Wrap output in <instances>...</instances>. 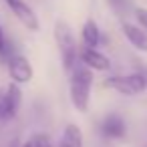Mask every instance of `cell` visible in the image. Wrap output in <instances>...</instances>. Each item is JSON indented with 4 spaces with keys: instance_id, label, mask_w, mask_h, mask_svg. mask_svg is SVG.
<instances>
[{
    "instance_id": "obj_17",
    "label": "cell",
    "mask_w": 147,
    "mask_h": 147,
    "mask_svg": "<svg viewBox=\"0 0 147 147\" xmlns=\"http://www.w3.org/2000/svg\"><path fill=\"white\" fill-rule=\"evenodd\" d=\"M10 147H20V143H18V141H16V139H14V141H12V143H10Z\"/></svg>"
},
{
    "instance_id": "obj_15",
    "label": "cell",
    "mask_w": 147,
    "mask_h": 147,
    "mask_svg": "<svg viewBox=\"0 0 147 147\" xmlns=\"http://www.w3.org/2000/svg\"><path fill=\"white\" fill-rule=\"evenodd\" d=\"M135 16H137L139 26L147 32V10H145V8H135Z\"/></svg>"
},
{
    "instance_id": "obj_2",
    "label": "cell",
    "mask_w": 147,
    "mask_h": 147,
    "mask_svg": "<svg viewBox=\"0 0 147 147\" xmlns=\"http://www.w3.org/2000/svg\"><path fill=\"white\" fill-rule=\"evenodd\" d=\"M55 40H57V47H59V53L63 59V67H65V71L71 73V69L75 67V61H77V42H75V36L67 22L59 20L55 24Z\"/></svg>"
},
{
    "instance_id": "obj_5",
    "label": "cell",
    "mask_w": 147,
    "mask_h": 147,
    "mask_svg": "<svg viewBox=\"0 0 147 147\" xmlns=\"http://www.w3.org/2000/svg\"><path fill=\"white\" fill-rule=\"evenodd\" d=\"M6 2V6L12 10V14L28 28V30H38V18H36V14H34V10L24 2V0H4Z\"/></svg>"
},
{
    "instance_id": "obj_7",
    "label": "cell",
    "mask_w": 147,
    "mask_h": 147,
    "mask_svg": "<svg viewBox=\"0 0 147 147\" xmlns=\"http://www.w3.org/2000/svg\"><path fill=\"white\" fill-rule=\"evenodd\" d=\"M127 127H125V121L121 115H107L101 123V133L107 137V139H121L125 135Z\"/></svg>"
},
{
    "instance_id": "obj_8",
    "label": "cell",
    "mask_w": 147,
    "mask_h": 147,
    "mask_svg": "<svg viewBox=\"0 0 147 147\" xmlns=\"http://www.w3.org/2000/svg\"><path fill=\"white\" fill-rule=\"evenodd\" d=\"M81 61H83L85 67L95 69V71H109L111 69V61L103 53H99L97 49H87L85 47L83 53H81Z\"/></svg>"
},
{
    "instance_id": "obj_9",
    "label": "cell",
    "mask_w": 147,
    "mask_h": 147,
    "mask_svg": "<svg viewBox=\"0 0 147 147\" xmlns=\"http://www.w3.org/2000/svg\"><path fill=\"white\" fill-rule=\"evenodd\" d=\"M121 28H123L125 38H127L137 51L147 53V32H145L141 26H135V24H131V22H123Z\"/></svg>"
},
{
    "instance_id": "obj_3",
    "label": "cell",
    "mask_w": 147,
    "mask_h": 147,
    "mask_svg": "<svg viewBox=\"0 0 147 147\" xmlns=\"http://www.w3.org/2000/svg\"><path fill=\"white\" fill-rule=\"evenodd\" d=\"M105 87L113 89L123 95H139L147 89L145 79L141 73H131V75H119V77H109L105 79Z\"/></svg>"
},
{
    "instance_id": "obj_12",
    "label": "cell",
    "mask_w": 147,
    "mask_h": 147,
    "mask_svg": "<svg viewBox=\"0 0 147 147\" xmlns=\"http://www.w3.org/2000/svg\"><path fill=\"white\" fill-rule=\"evenodd\" d=\"M20 147H53V143H51V137L47 133H36Z\"/></svg>"
},
{
    "instance_id": "obj_6",
    "label": "cell",
    "mask_w": 147,
    "mask_h": 147,
    "mask_svg": "<svg viewBox=\"0 0 147 147\" xmlns=\"http://www.w3.org/2000/svg\"><path fill=\"white\" fill-rule=\"evenodd\" d=\"M6 63H8V73H10L14 83H28L32 79V67H30L26 57L12 55Z\"/></svg>"
},
{
    "instance_id": "obj_11",
    "label": "cell",
    "mask_w": 147,
    "mask_h": 147,
    "mask_svg": "<svg viewBox=\"0 0 147 147\" xmlns=\"http://www.w3.org/2000/svg\"><path fill=\"white\" fill-rule=\"evenodd\" d=\"M61 147H83V133L79 129V125L69 123L63 131L61 137Z\"/></svg>"
},
{
    "instance_id": "obj_1",
    "label": "cell",
    "mask_w": 147,
    "mask_h": 147,
    "mask_svg": "<svg viewBox=\"0 0 147 147\" xmlns=\"http://www.w3.org/2000/svg\"><path fill=\"white\" fill-rule=\"evenodd\" d=\"M71 99L79 113H87L89 101H91V85H93V73L89 67H73L71 69Z\"/></svg>"
},
{
    "instance_id": "obj_14",
    "label": "cell",
    "mask_w": 147,
    "mask_h": 147,
    "mask_svg": "<svg viewBox=\"0 0 147 147\" xmlns=\"http://www.w3.org/2000/svg\"><path fill=\"white\" fill-rule=\"evenodd\" d=\"M109 4L113 6V10L121 16H125L131 8V0H109Z\"/></svg>"
},
{
    "instance_id": "obj_10",
    "label": "cell",
    "mask_w": 147,
    "mask_h": 147,
    "mask_svg": "<svg viewBox=\"0 0 147 147\" xmlns=\"http://www.w3.org/2000/svg\"><path fill=\"white\" fill-rule=\"evenodd\" d=\"M99 42H101V30H99L97 22L93 18H89L83 24V45L87 49H97Z\"/></svg>"
},
{
    "instance_id": "obj_16",
    "label": "cell",
    "mask_w": 147,
    "mask_h": 147,
    "mask_svg": "<svg viewBox=\"0 0 147 147\" xmlns=\"http://www.w3.org/2000/svg\"><path fill=\"white\" fill-rule=\"evenodd\" d=\"M141 75H143V79H145V85H147V67H141Z\"/></svg>"
},
{
    "instance_id": "obj_13",
    "label": "cell",
    "mask_w": 147,
    "mask_h": 147,
    "mask_svg": "<svg viewBox=\"0 0 147 147\" xmlns=\"http://www.w3.org/2000/svg\"><path fill=\"white\" fill-rule=\"evenodd\" d=\"M10 57H12V45L6 38V32L2 30V26H0V61H8Z\"/></svg>"
},
{
    "instance_id": "obj_4",
    "label": "cell",
    "mask_w": 147,
    "mask_h": 147,
    "mask_svg": "<svg viewBox=\"0 0 147 147\" xmlns=\"http://www.w3.org/2000/svg\"><path fill=\"white\" fill-rule=\"evenodd\" d=\"M20 101H22V93L16 85L0 89V121H10L18 113Z\"/></svg>"
}]
</instances>
